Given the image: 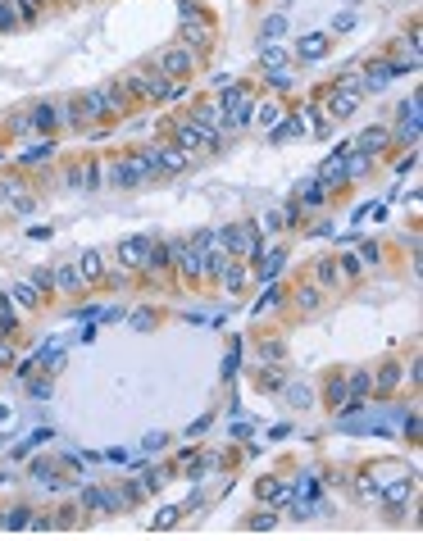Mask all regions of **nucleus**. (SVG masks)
I'll return each mask as SVG.
<instances>
[{"label":"nucleus","mask_w":423,"mask_h":541,"mask_svg":"<svg viewBox=\"0 0 423 541\" xmlns=\"http://www.w3.org/2000/svg\"><path fill=\"white\" fill-rule=\"evenodd\" d=\"M378 255H382L378 241H364V246H360V259H364V264H378Z\"/></svg>","instance_id":"obj_45"},{"label":"nucleus","mask_w":423,"mask_h":541,"mask_svg":"<svg viewBox=\"0 0 423 541\" xmlns=\"http://www.w3.org/2000/svg\"><path fill=\"white\" fill-rule=\"evenodd\" d=\"M100 187H114V191L132 187V159H105L100 164Z\"/></svg>","instance_id":"obj_14"},{"label":"nucleus","mask_w":423,"mask_h":541,"mask_svg":"<svg viewBox=\"0 0 423 541\" xmlns=\"http://www.w3.org/2000/svg\"><path fill=\"white\" fill-rule=\"evenodd\" d=\"M328 191H332V187H323V182L314 178V182H305V187L296 191V205H301V209H319L323 200H328Z\"/></svg>","instance_id":"obj_26"},{"label":"nucleus","mask_w":423,"mask_h":541,"mask_svg":"<svg viewBox=\"0 0 423 541\" xmlns=\"http://www.w3.org/2000/svg\"><path fill=\"white\" fill-rule=\"evenodd\" d=\"M323 396H328L332 410H341V405H346V378H341V373H332V378H328V391H323Z\"/></svg>","instance_id":"obj_36"},{"label":"nucleus","mask_w":423,"mask_h":541,"mask_svg":"<svg viewBox=\"0 0 423 541\" xmlns=\"http://www.w3.org/2000/svg\"><path fill=\"white\" fill-rule=\"evenodd\" d=\"M341 273H337V259H319L314 264V287H337Z\"/></svg>","instance_id":"obj_33"},{"label":"nucleus","mask_w":423,"mask_h":541,"mask_svg":"<svg viewBox=\"0 0 423 541\" xmlns=\"http://www.w3.org/2000/svg\"><path fill=\"white\" fill-rule=\"evenodd\" d=\"M364 400H369V373L351 369L346 373V405L341 410H364Z\"/></svg>","instance_id":"obj_15"},{"label":"nucleus","mask_w":423,"mask_h":541,"mask_svg":"<svg viewBox=\"0 0 423 541\" xmlns=\"http://www.w3.org/2000/svg\"><path fill=\"white\" fill-rule=\"evenodd\" d=\"M78 287H82V268H78V259H60V268H55V292L73 296Z\"/></svg>","instance_id":"obj_20"},{"label":"nucleus","mask_w":423,"mask_h":541,"mask_svg":"<svg viewBox=\"0 0 423 541\" xmlns=\"http://www.w3.org/2000/svg\"><path fill=\"white\" fill-rule=\"evenodd\" d=\"M27 123H32V128H41V132H51L55 123H60V105H37Z\"/></svg>","instance_id":"obj_32"},{"label":"nucleus","mask_w":423,"mask_h":541,"mask_svg":"<svg viewBox=\"0 0 423 541\" xmlns=\"http://www.w3.org/2000/svg\"><path fill=\"white\" fill-rule=\"evenodd\" d=\"M364 105V91L360 86H337V91H328V100H323V110H328V119L332 123H341V119H351L355 110Z\"/></svg>","instance_id":"obj_7"},{"label":"nucleus","mask_w":423,"mask_h":541,"mask_svg":"<svg viewBox=\"0 0 423 541\" xmlns=\"http://www.w3.org/2000/svg\"><path fill=\"white\" fill-rule=\"evenodd\" d=\"M223 132H242L246 123H251V110H255V96L246 91L242 82H228L223 86Z\"/></svg>","instance_id":"obj_2"},{"label":"nucleus","mask_w":423,"mask_h":541,"mask_svg":"<svg viewBox=\"0 0 423 541\" xmlns=\"http://www.w3.org/2000/svg\"><path fill=\"white\" fill-rule=\"evenodd\" d=\"M27 514H32V509H14V514H9V519H0V523H5V528H27V523H32Z\"/></svg>","instance_id":"obj_42"},{"label":"nucleus","mask_w":423,"mask_h":541,"mask_svg":"<svg viewBox=\"0 0 423 541\" xmlns=\"http://www.w3.org/2000/svg\"><path fill=\"white\" fill-rule=\"evenodd\" d=\"M82 100V114L86 119H123L128 114V91L119 82H105V86H91V91L78 96Z\"/></svg>","instance_id":"obj_1"},{"label":"nucleus","mask_w":423,"mask_h":541,"mask_svg":"<svg viewBox=\"0 0 423 541\" xmlns=\"http://www.w3.org/2000/svg\"><path fill=\"white\" fill-rule=\"evenodd\" d=\"M287 396H292L296 405H310V391H305V386H292V391H287Z\"/></svg>","instance_id":"obj_47"},{"label":"nucleus","mask_w":423,"mask_h":541,"mask_svg":"<svg viewBox=\"0 0 423 541\" xmlns=\"http://www.w3.org/2000/svg\"><path fill=\"white\" fill-rule=\"evenodd\" d=\"M155 64H160L164 77H191L196 73V51H191V46H173V51H164Z\"/></svg>","instance_id":"obj_8"},{"label":"nucleus","mask_w":423,"mask_h":541,"mask_svg":"<svg viewBox=\"0 0 423 541\" xmlns=\"http://www.w3.org/2000/svg\"><path fill=\"white\" fill-rule=\"evenodd\" d=\"M255 382H259V386H278V382H282V373H278V369H273V373H259Z\"/></svg>","instance_id":"obj_46"},{"label":"nucleus","mask_w":423,"mask_h":541,"mask_svg":"<svg viewBox=\"0 0 423 541\" xmlns=\"http://www.w3.org/2000/svg\"><path fill=\"white\" fill-rule=\"evenodd\" d=\"M259 60H264V69H282V64H287V51H282V46H264V55H259Z\"/></svg>","instance_id":"obj_39"},{"label":"nucleus","mask_w":423,"mask_h":541,"mask_svg":"<svg viewBox=\"0 0 423 541\" xmlns=\"http://www.w3.org/2000/svg\"><path fill=\"white\" fill-rule=\"evenodd\" d=\"M169 264H178L187 282H200L205 278V250L191 246V241H169Z\"/></svg>","instance_id":"obj_4"},{"label":"nucleus","mask_w":423,"mask_h":541,"mask_svg":"<svg viewBox=\"0 0 423 541\" xmlns=\"http://www.w3.org/2000/svg\"><path fill=\"white\" fill-rule=\"evenodd\" d=\"M150 259V237H123L119 241V264L123 268H146Z\"/></svg>","instance_id":"obj_11"},{"label":"nucleus","mask_w":423,"mask_h":541,"mask_svg":"<svg viewBox=\"0 0 423 541\" xmlns=\"http://www.w3.org/2000/svg\"><path fill=\"white\" fill-rule=\"evenodd\" d=\"M178 514H182V509H164V514H160V528H173V523H178Z\"/></svg>","instance_id":"obj_48"},{"label":"nucleus","mask_w":423,"mask_h":541,"mask_svg":"<svg viewBox=\"0 0 423 541\" xmlns=\"http://www.w3.org/2000/svg\"><path fill=\"white\" fill-rule=\"evenodd\" d=\"M378 496L387 500V505H405V500H415V478H387L378 487Z\"/></svg>","instance_id":"obj_18"},{"label":"nucleus","mask_w":423,"mask_h":541,"mask_svg":"<svg viewBox=\"0 0 423 541\" xmlns=\"http://www.w3.org/2000/svg\"><path fill=\"white\" fill-rule=\"evenodd\" d=\"M251 119L259 123V128H278V123H282V105L264 100V105H255V110H251Z\"/></svg>","instance_id":"obj_30"},{"label":"nucleus","mask_w":423,"mask_h":541,"mask_svg":"<svg viewBox=\"0 0 423 541\" xmlns=\"http://www.w3.org/2000/svg\"><path fill=\"white\" fill-rule=\"evenodd\" d=\"M219 282L228 287V296H237L246 282H251V268H246V259H233V264L223 268V278H219Z\"/></svg>","instance_id":"obj_24"},{"label":"nucleus","mask_w":423,"mask_h":541,"mask_svg":"<svg viewBox=\"0 0 423 541\" xmlns=\"http://www.w3.org/2000/svg\"><path fill=\"white\" fill-rule=\"evenodd\" d=\"M5 337H9V332H5V327H0V341H5Z\"/></svg>","instance_id":"obj_49"},{"label":"nucleus","mask_w":423,"mask_h":541,"mask_svg":"<svg viewBox=\"0 0 423 541\" xmlns=\"http://www.w3.org/2000/svg\"><path fill=\"white\" fill-rule=\"evenodd\" d=\"M268 82H273V91H287V86H292V69H273Z\"/></svg>","instance_id":"obj_43"},{"label":"nucleus","mask_w":423,"mask_h":541,"mask_svg":"<svg viewBox=\"0 0 423 541\" xmlns=\"http://www.w3.org/2000/svg\"><path fill=\"white\" fill-rule=\"evenodd\" d=\"M282 341H264V346H259V360H268V364H278V360H282Z\"/></svg>","instance_id":"obj_41"},{"label":"nucleus","mask_w":423,"mask_h":541,"mask_svg":"<svg viewBox=\"0 0 423 541\" xmlns=\"http://www.w3.org/2000/svg\"><path fill=\"white\" fill-rule=\"evenodd\" d=\"M219 241H223V250L233 259H251L255 250H259V228L255 223H233V228L219 232Z\"/></svg>","instance_id":"obj_6"},{"label":"nucleus","mask_w":423,"mask_h":541,"mask_svg":"<svg viewBox=\"0 0 423 541\" xmlns=\"http://www.w3.org/2000/svg\"><path fill=\"white\" fill-rule=\"evenodd\" d=\"M419 91L415 96H410V100L405 105H401V119H396V132H391V137H401V141H410V146H415V141H419Z\"/></svg>","instance_id":"obj_10"},{"label":"nucleus","mask_w":423,"mask_h":541,"mask_svg":"<svg viewBox=\"0 0 423 541\" xmlns=\"http://www.w3.org/2000/svg\"><path fill=\"white\" fill-rule=\"evenodd\" d=\"M78 268H82V282H100V278H105V255H100V250H82Z\"/></svg>","instance_id":"obj_27"},{"label":"nucleus","mask_w":423,"mask_h":541,"mask_svg":"<svg viewBox=\"0 0 423 541\" xmlns=\"http://www.w3.org/2000/svg\"><path fill=\"white\" fill-rule=\"evenodd\" d=\"M259 500H264V505H287V500H292V487H287L282 478H264L259 482Z\"/></svg>","instance_id":"obj_25"},{"label":"nucleus","mask_w":423,"mask_h":541,"mask_svg":"<svg viewBox=\"0 0 423 541\" xmlns=\"http://www.w3.org/2000/svg\"><path fill=\"white\" fill-rule=\"evenodd\" d=\"M82 509H91V514H114V509H119V496H114V491H100V487H86Z\"/></svg>","instance_id":"obj_21"},{"label":"nucleus","mask_w":423,"mask_h":541,"mask_svg":"<svg viewBox=\"0 0 423 541\" xmlns=\"http://www.w3.org/2000/svg\"><path fill=\"white\" fill-rule=\"evenodd\" d=\"M41 159H51V141H46V146H32L23 155V164H41Z\"/></svg>","instance_id":"obj_44"},{"label":"nucleus","mask_w":423,"mask_h":541,"mask_svg":"<svg viewBox=\"0 0 423 541\" xmlns=\"http://www.w3.org/2000/svg\"><path fill=\"white\" fill-rule=\"evenodd\" d=\"M182 41H187V46H209V41H214V23H209L205 14H187V23H182Z\"/></svg>","instance_id":"obj_16"},{"label":"nucleus","mask_w":423,"mask_h":541,"mask_svg":"<svg viewBox=\"0 0 423 541\" xmlns=\"http://www.w3.org/2000/svg\"><path fill=\"white\" fill-rule=\"evenodd\" d=\"M319 296H323V287H296V305L305 309V314H310V309H319Z\"/></svg>","instance_id":"obj_35"},{"label":"nucleus","mask_w":423,"mask_h":541,"mask_svg":"<svg viewBox=\"0 0 423 541\" xmlns=\"http://www.w3.org/2000/svg\"><path fill=\"white\" fill-rule=\"evenodd\" d=\"M282 32H287V18H282V14H268V18H264V37L273 41V37H282Z\"/></svg>","instance_id":"obj_40"},{"label":"nucleus","mask_w":423,"mask_h":541,"mask_svg":"<svg viewBox=\"0 0 423 541\" xmlns=\"http://www.w3.org/2000/svg\"><path fill=\"white\" fill-rule=\"evenodd\" d=\"M0 209H9V214H27L32 209V196L23 191L18 178H0Z\"/></svg>","instance_id":"obj_9"},{"label":"nucleus","mask_w":423,"mask_h":541,"mask_svg":"<svg viewBox=\"0 0 423 541\" xmlns=\"http://www.w3.org/2000/svg\"><path fill=\"white\" fill-rule=\"evenodd\" d=\"M173 137H178L182 150H214L223 132L205 128V123H196V119H178V123H173Z\"/></svg>","instance_id":"obj_5"},{"label":"nucleus","mask_w":423,"mask_h":541,"mask_svg":"<svg viewBox=\"0 0 423 541\" xmlns=\"http://www.w3.org/2000/svg\"><path fill=\"white\" fill-rule=\"evenodd\" d=\"M0 327H5V332H14V327H18V305L9 301V296H0Z\"/></svg>","instance_id":"obj_37"},{"label":"nucleus","mask_w":423,"mask_h":541,"mask_svg":"<svg viewBox=\"0 0 423 541\" xmlns=\"http://www.w3.org/2000/svg\"><path fill=\"white\" fill-rule=\"evenodd\" d=\"M364 268H369V264L360 259V250H346V255H341V264H337V273H341V278H360Z\"/></svg>","instance_id":"obj_34"},{"label":"nucleus","mask_w":423,"mask_h":541,"mask_svg":"<svg viewBox=\"0 0 423 541\" xmlns=\"http://www.w3.org/2000/svg\"><path fill=\"white\" fill-rule=\"evenodd\" d=\"M391 73H396V64H391V60L369 64V69H364V86H369V91H378V86H387V82H391Z\"/></svg>","instance_id":"obj_28"},{"label":"nucleus","mask_w":423,"mask_h":541,"mask_svg":"<svg viewBox=\"0 0 423 541\" xmlns=\"http://www.w3.org/2000/svg\"><path fill=\"white\" fill-rule=\"evenodd\" d=\"M27 282H32L37 287V292H51V287H55V268H32V278H27Z\"/></svg>","instance_id":"obj_38"},{"label":"nucleus","mask_w":423,"mask_h":541,"mask_svg":"<svg viewBox=\"0 0 423 541\" xmlns=\"http://www.w3.org/2000/svg\"><path fill=\"white\" fill-rule=\"evenodd\" d=\"M387 146H391V132H387V128H364L360 137L351 141V150H364V155H373V159H378Z\"/></svg>","instance_id":"obj_17"},{"label":"nucleus","mask_w":423,"mask_h":541,"mask_svg":"<svg viewBox=\"0 0 423 541\" xmlns=\"http://www.w3.org/2000/svg\"><path fill=\"white\" fill-rule=\"evenodd\" d=\"M160 150V173H182L191 164V150H182V146H155Z\"/></svg>","instance_id":"obj_23"},{"label":"nucleus","mask_w":423,"mask_h":541,"mask_svg":"<svg viewBox=\"0 0 423 541\" xmlns=\"http://www.w3.org/2000/svg\"><path fill=\"white\" fill-rule=\"evenodd\" d=\"M69 182H73V187H82V191H96V187H100V159L73 164V169H69Z\"/></svg>","instance_id":"obj_19"},{"label":"nucleus","mask_w":423,"mask_h":541,"mask_svg":"<svg viewBox=\"0 0 423 541\" xmlns=\"http://www.w3.org/2000/svg\"><path fill=\"white\" fill-rule=\"evenodd\" d=\"M123 91H128V96H146V100H169V96L173 91H178V82H173V77H164V73H128V77H123Z\"/></svg>","instance_id":"obj_3"},{"label":"nucleus","mask_w":423,"mask_h":541,"mask_svg":"<svg viewBox=\"0 0 423 541\" xmlns=\"http://www.w3.org/2000/svg\"><path fill=\"white\" fill-rule=\"evenodd\" d=\"M401 382H405V364L387 360V364H382V369H378V373L369 378V391H378V396H391V391H396Z\"/></svg>","instance_id":"obj_13"},{"label":"nucleus","mask_w":423,"mask_h":541,"mask_svg":"<svg viewBox=\"0 0 423 541\" xmlns=\"http://www.w3.org/2000/svg\"><path fill=\"white\" fill-rule=\"evenodd\" d=\"M319 182H323V187H341V182H346V146H341L337 155H328V159H323Z\"/></svg>","instance_id":"obj_22"},{"label":"nucleus","mask_w":423,"mask_h":541,"mask_svg":"<svg viewBox=\"0 0 423 541\" xmlns=\"http://www.w3.org/2000/svg\"><path fill=\"white\" fill-rule=\"evenodd\" d=\"M9 301H14L18 309H37V305H41V292H37L32 282H14V287H9Z\"/></svg>","instance_id":"obj_29"},{"label":"nucleus","mask_w":423,"mask_h":541,"mask_svg":"<svg viewBox=\"0 0 423 541\" xmlns=\"http://www.w3.org/2000/svg\"><path fill=\"white\" fill-rule=\"evenodd\" d=\"M128 159H132V187H146V182L160 173V150H155V146H146V150L128 155Z\"/></svg>","instance_id":"obj_12"},{"label":"nucleus","mask_w":423,"mask_h":541,"mask_svg":"<svg viewBox=\"0 0 423 541\" xmlns=\"http://www.w3.org/2000/svg\"><path fill=\"white\" fill-rule=\"evenodd\" d=\"M296 55H301V60H323V55H328V37H305L301 46H296Z\"/></svg>","instance_id":"obj_31"}]
</instances>
